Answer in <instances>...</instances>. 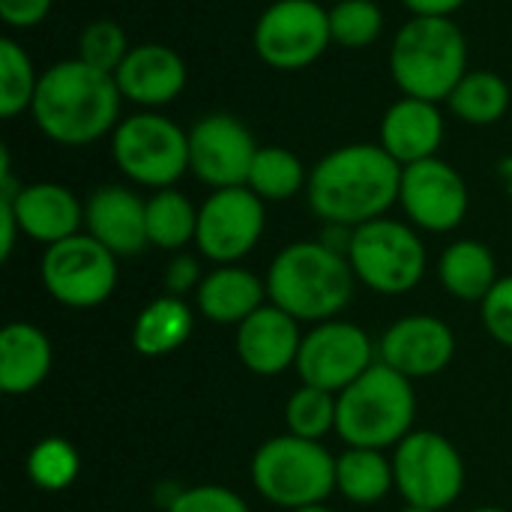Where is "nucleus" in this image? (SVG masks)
<instances>
[{
    "label": "nucleus",
    "instance_id": "obj_1",
    "mask_svg": "<svg viewBox=\"0 0 512 512\" xmlns=\"http://www.w3.org/2000/svg\"><path fill=\"white\" fill-rule=\"evenodd\" d=\"M402 186V165L381 144H345L330 150L309 174L306 198L327 225L360 228L381 219Z\"/></svg>",
    "mask_w": 512,
    "mask_h": 512
},
{
    "label": "nucleus",
    "instance_id": "obj_2",
    "mask_svg": "<svg viewBox=\"0 0 512 512\" xmlns=\"http://www.w3.org/2000/svg\"><path fill=\"white\" fill-rule=\"evenodd\" d=\"M123 93L111 72L84 60H60L39 75L30 105L36 129L63 147H87L111 135L120 123Z\"/></svg>",
    "mask_w": 512,
    "mask_h": 512
},
{
    "label": "nucleus",
    "instance_id": "obj_3",
    "mask_svg": "<svg viewBox=\"0 0 512 512\" xmlns=\"http://www.w3.org/2000/svg\"><path fill=\"white\" fill-rule=\"evenodd\" d=\"M357 276L348 255L321 240L285 246L267 270V297L297 321H333L354 297Z\"/></svg>",
    "mask_w": 512,
    "mask_h": 512
},
{
    "label": "nucleus",
    "instance_id": "obj_4",
    "mask_svg": "<svg viewBox=\"0 0 512 512\" xmlns=\"http://www.w3.org/2000/svg\"><path fill=\"white\" fill-rule=\"evenodd\" d=\"M390 72L402 96L447 102L468 72V42L453 18L411 15L390 45Z\"/></svg>",
    "mask_w": 512,
    "mask_h": 512
},
{
    "label": "nucleus",
    "instance_id": "obj_5",
    "mask_svg": "<svg viewBox=\"0 0 512 512\" xmlns=\"http://www.w3.org/2000/svg\"><path fill=\"white\" fill-rule=\"evenodd\" d=\"M417 399L411 378L381 360L336 396V432L348 447H399L414 426Z\"/></svg>",
    "mask_w": 512,
    "mask_h": 512
},
{
    "label": "nucleus",
    "instance_id": "obj_6",
    "mask_svg": "<svg viewBox=\"0 0 512 512\" xmlns=\"http://www.w3.org/2000/svg\"><path fill=\"white\" fill-rule=\"evenodd\" d=\"M252 486L273 507L294 512L324 504L336 489V459L318 441L279 435L258 447Z\"/></svg>",
    "mask_w": 512,
    "mask_h": 512
},
{
    "label": "nucleus",
    "instance_id": "obj_7",
    "mask_svg": "<svg viewBox=\"0 0 512 512\" xmlns=\"http://www.w3.org/2000/svg\"><path fill=\"white\" fill-rule=\"evenodd\" d=\"M111 159L132 183L171 189L189 171V132L159 111H138L111 132Z\"/></svg>",
    "mask_w": 512,
    "mask_h": 512
},
{
    "label": "nucleus",
    "instance_id": "obj_8",
    "mask_svg": "<svg viewBox=\"0 0 512 512\" xmlns=\"http://www.w3.org/2000/svg\"><path fill=\"white\" fill-rule=\"evenodd\" d=\"M348 261L357 282L396 297L420 285L426 273V246L411 225L381 216L354 228Z\"/></svg>",
    "mask_w": 512,
    "mask_h": 512
},
{
    "label": "nucleus",
    "instance_id": "obj_9",
    "mask_svg": "<svg viewBox=\"0 0 512 512\" xmlns=\"http://www.w3.org/2000/svg\"><path fill=\"white\" fill-rule=\"evenodd\" d=\"M330 45V9L318 0H276L258 15L252 30L255 54L282 72L312 66Z\"/></svg>",
    "mask_w": 512,
    "mask_h": 512
},
{
    "label": "nucleus",
    "instance_id": "obj_10",
    "mask_svg": "<svg viewBox=\"0 0 512 512\" xmlns=\"http://www.w3.org/2000/svg\"><path fill=\"white\" fill-rule=\"evenodd\" d=\"M39 279L60 306L96 309L117 288V255L108 252L96 237L75 234L45 246Z\"/></svg>",
    "mask_w": 512,
    "mask_h": 512
},
{
    "label": "nucleus",
    "instance_id": "obj_11",
    "mask_svg": "<svg viewBox=\"0 0 512 512\" xmlns=\"http://www.w3.org/2000/svg\"><path fill=\"white\" fill-rule=\"evenodd\" d=\"M393 480L405 504L447 510L465 486L459 450L438 432H411L393 453Z\"/></svg>",
    "mask_w": 512,
    "mask_h": 512
},
{
    "label": "nucleus",
    "instance_id": "obj_12",
    "mask_svg": "<svg viewBox=\"0 0 512 512\" xmlns=\"http://www.w3.org/2000/svg\"><path fill=\"white\" fill-rule=\"evenodd\" d=\"M375 363V345L366 330L348 321H321L300 342L297 375L309 387L342 393Z\"/></svg>",
    "mask_w": 512,
    "mask_h": 512
},
{
    "label": "nucleus",
    "instance_id": "obj_13",
    "mask_svg": "<svg viewBox=\"0 0 512 512\" xmlns=\"http://www.w3.org/2000/svg\"><path fill=\"white\" fill-rule=\"evenodd\" d=\"M264 201L249 186L216 189L198 207L195 246L213 264H237L264 234Z\"/></svg>",
    "mask_w": 512,
    "mask_h": 512
},
{
    "label": "nucleus",
    "instance_id": "obj_14",
    "mask_svg": "<svg viewBox=\"0 0 512 512\" xmlns=\"http://www.w3.org/2000/svg\"><path fill=\"white\" fill-rule=\"evenodd\" d=\"M255 153V135L234 114H204L189 129V171L213 192L246 186Z\"/></svg>",
    "mask_w": 512,
    "mask_h": 512
},
{
    "label": "nucleus",
    "instance_id": "obj_15",
    "mask_svg": "<svg viewBox=\"0 0 512 512\" xmlns=\"http://www.w3.org/2000/svg\"><path fill=\"white\" fill-rule=\"evenodd\" d=\"M399 204L417 228L447 234L465 222L471 198L462 174L441 156H432L402 168Z\"/></svg>",
    "mask_w": 512,
    "mask_h": 512
},
{
    "label": "nucleus",
    "instance_id": "obj_16",
    "mask_svg": "<svg viewBox=\"0 0 512 512\" xmlns=\"http://www.w3.org/2000/svg\"><path fill=\"white\" fill-rule=\"evenodd\" d=\"M0 198L12 201L18 228L24 237L54 246L60 240H69L81 234L84 225V204L75 198L72 189L60 183H30L18 186L9 174V156L3 150V177H0Z\"/></svg>",
    "mask_w": 512,
    "mask_h": 512
},
{
    "label": "nucleus",
    "instance_id": "obj_17",
    "mask_svg": "<svg viewBox=\"0 0 512 512\" xmlns=\"http://www.w3.org/2000/svg\"><path fill=\"white\" fill-rule=\"evenodd\" d=\"M456 357L453 330L435 315H405L378 342V360L405 378H432Z\"/></svg>",
    "mask_w": 512,
    "mask_h": 512
},
{
    "label": "nucleus",
    "instance_id": "obj_18",
    "mask_svg": "<svg viewBox=\"0 0 512 512\" xmlns=\"http://www.w3.org/2000/svg\"><path fill=\"white\" fill-rule=\"evenodd\" d=\"M84 228L117 258H132L150 246L147 201L117 183L99 186L84 201Z\"/></svg>",
    "mask_w": 512,
    "mask_h": 512
},
{
    "label": "nucleus",
    "instance_id": "obj_19",
    "mask_svg": "<svg viewBox=\"0 0 512 512\" xmlns=\"http://www.w3.org/2000/svg\"><path fill=\"white\" fill-rule=\"evenodd\" d=\"M114 81L123 99L141 105L144 111H156L171 105L186 90L189 72L174 48L162 42H144L129 48L126 60L114 72Z\"/></svg>",
    "mask_w": 512,
    "mask_h": 512
},
{
    "label": "nucleus",
    "instance_id": "obj_20",
    "mask_svg": "<svg viewBox=\"0 0 512 512\" xmlns=\"http://www.w3.org/2000/svg\"><path fill=\"white\" fill-rule=\"evenodd\" d=\"M300 342L303 336L297 330V318L273 303L261 306L237 327V357L252 375L261 378H273L288 366H297Z\"/></svg>",
    "mask_w": 512,
    "mask_h": 512
},
{
    "label": "nucleus",
    "instance_id": "obj_21",
    "mask_svg": "<svg viewBox=\"0 0 512 512\" xmlns=\"http://www.w3.org/2000/svg\"><path fill=\"white\" fill-rule=\"evenodd\" d=\"M378 144L402 168L438 156L444 144V117L438 102L417 99V96L396 99L381 117Z\"/></svg>",
    "mask_w": 512,
    "mask_h": 512
},
{
    "label": "nucleus",
    "instance_id": "obj_22",
    "mask_svg": "<svg viewBox=\"0 0 512 512\" xmlns=\"http://www.w3.org/2000/svg\"><path fill=\"white\" fill-rule=\"evenodd\" d=\"M267 282H261L252 270L237 264H219L213 273H207L195 291L198 312L213 324H243L252 312L264 306Z\"/></svg>",
    "mask_w": 512,
    "mask_h": 512
},
{
    "label": "nucleus",
    "instance_id": "obj_23",
    "mask_svg": "<svg viewBox=\"0 0 512 512\" xmlns=\"http://www.w3.org/2000/svg\"><path fill=\"white\" fill-rule=\"evenodd\" d=\"M51 339L27 324L12 321L0 333V390L9 396L33 393L51 372Z\"/></svg>",
    "mask_w": 512,
    "mask_h": 512
},
{
    "label": "nucleus",
    "instance_id": "obj_24",
    "mask_svg": "<svg viewBox=\"0 0 512 512\" xmlns=\"http://www.w3.org/2000/svg\"><path fill=\"white\" fill-rule=\"evenodd\" d=\"M438 279L444 291L465 303H483L498 285V261L480 240H456L438 261Z\"/></svg>",
    "mask_w": 512,
    "mask_h": 512
},
{
    "label": "nucleus",
    "instance_id": "obj_25",
    "mask_svg": "<svg viewBox=\"0 0 512 512\" xmlns=\"http://www.w3.org/2000/svg\"><path fill=\"white\" fill-rule=\"evenodd\" d=\"M195 330L192 309L183 297H156L132 324V348L141 357H165L189 342Z\"/></svg>",
    "mask_w": 512,
    "mask_h": 512
},
{
    "label": "nucleus",
    "instance_id": "obj_26",
    "mask_svg": "<svg viewBox=\"0 0 512 512\" xmlns=\"http://www.w3.org/2000/svg\"><path fill=\"white\" fill-rule=\"evenodd\" d=\"M393 486V459L384 450L348 447L336 459V489L351 504H378Z\"/></svg>",
    "mask_w": 512,
    "mask_h": 512
},
{
    "label": "nucleus",
    "instance_id": "obj_27",
    "mask_svg": "<svg viewBox=\"0 0 512 512\" xmlns=\"http://www.w3.org/2000/svg\"><path fill=\"white\" fill-rule=\"evenodd\" d=\"M447 105L468 126H492L510 111V84L492 69H468Z\"/></svg>",
    "mask_w": 512,
    "mask_h": 512
},
{
    "label": "nucleus",
    "instance_id": "obj_28",
    "mask_svg": "<svg viewBox=\"0 0 512 512\" xmlns=\"http://www.w3.org/2000/svg\"><path fill=\"white\" fill-rule=\"evenodd\" d=\"M198 234V207L180 189H159L147 198V237L150 246L177 252Z\"/></svg>",
    "mask_w": 512,
    "mask_h": 512
},
{
    "label": "nucleus",
    "instance_id": "obj_29",
    "mask_svg": "<svg viewBox=\"0 0 512 512\" xmlns=\"http://www.w3.org/2000/svg\"><path fill=\"white\" fill-rule=\"evenodd\" d=\"M246 186L261 201H288L309 186L306 165L285 147H258Z\"/></svg>",
    "mask_w": 512,
    "mask_h": 512
},
{
    "label": "nucleus",
    "instance_id": "obj_30",
    "mask_svg": "<svg viewBox=\"0 0 512 512\" xmlns=\"http://www.w3.org/2000/svg\"><path fill=\"white\" fill-rule=\"evenodd\" d=\"M39 87V72L30 54L12 39H0V117L12 120L21 111H30Z\"/></svg>",
    "mask_w": 512,
    "mask_h": 512
},
{
    "label": "nucleus",
    "instance_id": "obj_31",
    "mask_svg": "<svg viewBox=\"0 0 512 512\" xmlns=\"http://www.w3.org/2000/svg\"><path fill=\"white\" fill-rule=\"evenodd\" d=\"M285 426L288 435L321 441L327 432L336 429V393L303 384L300 390L291 393L285 405Z\"/></svg>",
    "mask_w": 512,
    "mask_h": 512
},
{
    "label": "nucleus",
    "instance_id": "obj_32",
    "mask_svg": "<svg viewBox=\"0 0 512 512\" xmlns=\"http://www.w3.org/2000/svg\"><path fill=\"white\" fill-rule=\"evenodd\" d=\"M81 468L78 450L63 438H45L39 441L27 456V477L42 492H63L75 483Z\"/></svg>",
    "mask_w": 512,
    "mask_h": 512
},
{
    "label": "nucleus",
    "instance_id": "obj_33",
    "mask_svg": "<svg viewBox=\"0 0 512 512\" xmlns=\"http://www.w3.org/2000/svg\"><path fill=\"white\" fill-rule=\"evenodd\" d=\"M384 30V12L375 0H339L330 9V33L333 45L342 48H369L378 42Z\"/></svg>",
    "mask_w": 512,
    "mask_h": 512
},
{
    "label": "nucleus",
    "instance_id": "obj_34",
    "mask_svg": "<svg viewBox=\"0 0 512 512\" xmlns=\"http://www.w3.org/2000/svg\"><path fill=\"white\" fill-rule=\"evenodd\" d=\"M126 54H129V42H126V33L117 21L96 18L81 30L78 60H84L87 66L114 75L120 69V63L126 60Z\"/></svg>",
    "mask_w": 512,
    "mask_h": 512
},
{
    "label": "nucleus",
    "instance_id": "obj_35",
    "mask_svg": "<svg viewBox=\"0 0 512 512\" xmlns=\"http://www.w3.org/2000/svg\"><path fill=\"white\" fill-rule=\"evenodd\" d=\"M168 512H249V504L225 486H192L168 504Z\"/></svg>",
    "mask_w": 512,
    "mask_h": 512
},
{
    "label": "nucleus",
    "instance_id": "obj_36",
    "mask_svg": "<svg viewBox=\"0 0 512 512\" xmlns=\"http://www.w3.org/2000/svg\"><path fill=\"white\" fill-rule=\"evenodd\" d=\"M483 324L498 345L512 348V276L498 279V285L483 300Z\"/></svg>",
    "mask_w": 512,
    "mask_h": 512
},
{
    "label": "nucleus",
    "instance_id": "obj_37",
    "mask_svg": "<svg viewBox=\"0 0 512 512\" xmlns=\"http://www.w3.org/2000/svg\"><path fill=\"white\" fill-rule=\"evenodd\" d=\"M201 279H204V276H201L198 258H192V255H186V252L174 255V258L165 264V270H162V288H165L168 297H186L192 288L198 291Z\"/></svg>",
    "mask_w": 512,
    "mask_h": 512
},
{
    "label": "nucleus",
    "instance_id": "obj_38",
    "mask_svg": "<svg viewBox=\"0 0 512 512\" xmlns=\"http://www.w3.org/2000/svg\"><path fill=\"white\" fill-rule=\"evenodd\" d=\"M51 3L54 0H0V18L12 30H30L48 18Z\"/></svg>",
    "mask_w": 512,
    "mask_h": 512
},
{
    "label": "nucleus",
    "instance_id": "obj_39",
    "mask_svg": "<svg viewBox=\"0 0 512 512\" xmlns=\"http://www.w3.org/2000/svg\"><path fill=\"white\" fill-rule=\"evenodd\" d=\"M468 0H402L411 15H432V18H453Z\"/></svg>",
    "mask_w": 512,
    "mask_h": 512
},
{
    "label": "nucleus",
    "instance_id": "obj_40",
    "mask_svg": "<svg viewBox=\"0 0 512 512\" xmlns=\"http://www.w3.org/2000/svg\"><path fill=\"white\" fill-rule=\"evenodd\" d=\"M0 231H3V237H0V255H3V261H6V258L12 255V249H15V234H21L9 198H0Z\"/></svg>",
    "mask_w": 512,
    "mask_h": 512
},
{
    "label": "nucleus",
    "instance_id": "obj_41",
    "mask_svg": "<svg viewBox=\"0 0 512 512\" xmlns=\"http://www.w3.org/2000/svg\"><path fill=\"white\" fill-rule=\"evenodd\" d=\"M294 512H333V510H327L324 504H315V507H303V510H294Z\"/></svg>",
    "mask_w": 512,
    "mask_h": 512
},
{
    "label": "nucleus",
    "instance_id": "obj_42",
    "mask_svg": "<svg viewBox=\"0 0 512 512\" xmlns=\"http://www.w3.org/2000/svg\"><path fill=\"white\" fill-rule=\"evenodd\" d=\"M402 512H435V510H426V507H411V504H408V507H405Z\"/></svg>",
    "mask_w": 512,
    "mask_h": 512
},
{
    "label": "nucleus",
    "instance_id": "obj_43",
    "mask_svg": "<svg viewBox=\"0 0 512 512\" xmlns=\"http://www.w3.org/2000/svg\"><path fill=\"white\" fill-rule=\"evenodd\" d=\"M471 512H507V510H501V507H480V510H471Z\"/></svg>",
    "mask_w": 512,
    "mask_h": 512
}]
</instances>
